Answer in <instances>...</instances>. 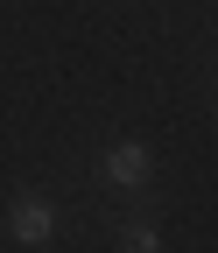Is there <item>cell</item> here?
Listing matches in <instances>:
<instances>
[{"instance_id": "6da1fadb", "label": "cell", "mask_w": 218, "mask_h": 253, "mask_svg": "<svg viewBox=\"0 0 218 253\" xmlns=\"http://www.w3.org/2000/svg\"><path fill=\"white\" fill-rule=\"evenodd\" d=\"M7 239L14 246H49L56 239V204L49 197H14L7 204Z\"/></svg>"}, {"instance_id": "3957f363", "label": "cell", "mask_w": 218, "mask_h": 253, "mask_svg": "<svg viewBox=\"0 0 218 253\" xmlns=\"http://www.w3.org/2000/svg\"><path fill=\"white\" fill-rule=\"evenodd\" d=\"M120 246H127V253H155V246H162V232H155V225H127V232H120Z\"/></svg>"}, {"instance_id": "7a4b0ae2", "label": "cell", "mask_w": 218, "mask_h": 253, "mask_svg": "<svg viewBox=\"0 0 218 253\" xmlns=\"http://www.w3.org/2000/svg\"><path fill=\"white\" fill-rule=\"evenodd\" d=\"M99 169H106V183H120V190H141V183H148V148H141V141H113Z\"/></svg>"}]
</instances>
